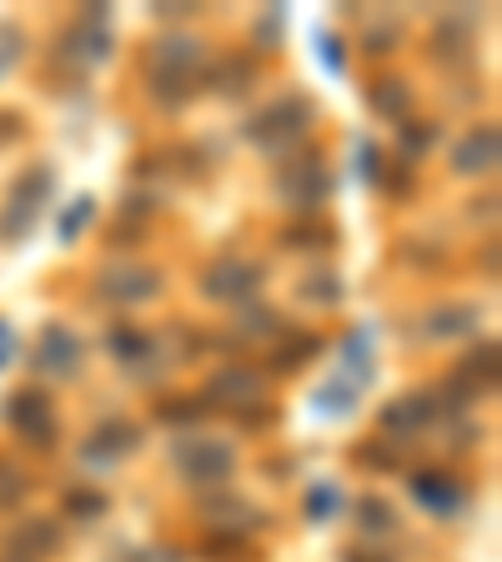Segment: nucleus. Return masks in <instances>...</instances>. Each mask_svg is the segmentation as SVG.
I'll use <instances>...</instances> for the list:
<instances>
[{
    "label": "nucleus",
    "instance_id": "32",
    "mask_svg": "<svg viewBox=\"0 0 502 562\" xmlns=\"http://www.w3.org/2000/svg\"><path fill=\"white\" fill-rule=\"evenodd\" d=\"M241 332L247 336H276V332L287 336V322H282L272 307H251L247 317H241Z\"/></svg>",
    "mask_w": 502,
    "mask_h": 562
},
{
    "label": "nucleus",
    "instance_id": "21",
    "mask_svg": "<svg viewBox=\"0 0 502 562\" xmlns=\"http://www.w3.org/2000/svg\"><path fill=\"white\" fill-rule=\"evenodd\" d=\"M342 362H347V382L352 387H367L372 382V336L367 332H352L342 342Z\"/></svg>",
    "mask_w": 502,
    "mask_h": 562
},
{
    "label": "nucleus",
    "instance_id": "40",
    "mask_svg": "<svg viewBox=\"0 0 502 562\" xmlns=\"http://www.w3.org/2000/svg\"><path fill=\"white\" fill-rule=\"evenodd\" d=\"M276 31H282V11H266L262 21H256V46H262V50H272Z\"/></svg>",
    "mask_w": 502,
    "mask_h": 562
},
{
    "label": "nucleus",
    "instance_id": "31",
    "mask_svg": "<svg viewBox=\"0 0 502 562\" xmlns=\"http://www.w3.org/2000/svg\"><path fill=\"white\" fill-rule=\"evenodd\" d=\"M25 492H31V478H25L21 467L0 462V507H21Z\"/></svg>",
    "mask_w": 502,
    "mask_h": 562
},
{
    "label": "nucleus",
    "instance_id": "43",
    "mask_svg": "<svg viewBox=\"0 0 502 562\" xmlns=\"http://www.w3.org/2000/svg\"><path fill=\"white\" fill-rule=\"evenodd\" d=\"M322 56H327V66L342 76V50H336V36H322Z\"/></svg>",
    "mask_w": 502,
    "mask_h": 562
},
{
    "label": "nucleus",
    "instance_id": "36",
    "mask_svg": "<svg viewBox=\"0 0 502 562\" xmlns=\"http://www.w3.org/2000/svg\"><path fill=\"white\" fill-rule=\"evenodd\" d=\"M85 221H91V196H81V202H71V211L60 216V241L71 246V241H76V231H81Z\"/></svg>",
    "mask_w": 502,
    "mask_h": 562
},
{
    "label": "nucleus",
    "instance_id": "16",
    "mask_svg": "<svg viewBox=\"0 0 502 562\" xmlns=\"http://www.w3.org/2000/svg\"><path fill=\"white\" fill-rule=\"evenodd\" d=\"M472 326H482V311L472 307V301H447V307H437L427 317L432 336H467Z\"/></svg>",
    "mask_w": 502,
    "mask_h": 562
},
{
    "label": "nucleus",
    "instance_id": "18",
    "mask_svg": "<svg viewBox=\"0 0 502 562\" xmlns=\"http://www.w3.org/2000/svg\"><path fill=\"white\" fill-rule=\"evenodd\" d=\"M322 352V342L317 336H307V332H297V336H287V342H276V352H272V367L276 371H301L311 357Z\"/></svg>",
    "mask_w": 502,
    "mask_h": 562
},
{
    "label": "nucleus",
    "instance_id": "14",
    "mask_svg": "<svg viewBox=\"0 0 502 562\" xmlns=\"http://www.w3.org/2000/svg\"><path fill=\"white\" fill-rule=\"evenodd\" d=\"M50 186H56V171H50L46 161H41V167H25L21 176L11 181V202H5V206H15V211H31V216H36V206L50 196Z\"/></svg>",
    "mask_w": 502,
    "mask_h": 562
},
{
    "label": "nucleus",
    "instance_id": "3",
    "mask_svg": "<svg viewBox=\"0 0 502 562\" xmlns=\"http://www.w3.org/2000/svg\"><path fill=\"white\" fill-rule=\"evenodd\" d=\"M176 467L192 488H221L231 478V467H237V452L227 443H181Z\"/></svg>",
    "mask_w": 502,
    "mask_h": 562
},
{
    "label": "nucleus",
    "instance_id": "38",
    "mask_svg": "<svg viewBox=\"0 0 502 562\" xmlns=\"http://www.w3.org/2000/svg\"><path fill=\"white\" fill-rule=\"evenodd\" d=\"M397 41H402V31H397V25H377V31H367V36H362V46H367L372 56H387Z\"/></svg>",
    "mask_w": 502,
    "mask_h": 562
},
{
    "label": "nucleus",
    "instance_id": "11",
    "mask_svg": "<svg viewBox=\"0 0 502 562\" xmlns=\"http://www.w3.org/2000/svg\"><path fill=\"white\" fill-rule=\"evenodd\" d=\"M202 56H206L202 41L186 36V31H171V36L156 41V66H161V76H186V81H192Z\"/></svg>",
    "mask_w": 502,
    "mask_h": 562
},
{
    "label": "nucleus",
    "instance_id": "44",
    "mask_svg": "<svg viewBox=\"0 0 502 562\" xmlns=\"http://www.w3.org/2000/svg\"><path fill=\"white\" fill-rule=\"evenodd\" d=\"M141 562H181V552L176 548H151V552H141Z\"/></svg>",
    "mask_w": 502,
    "mask_h": 562
},
{
    "label": "nucleus",
    "instance_id": "7",
    "mask_svg": "<svg viewBox=\"0 0 502 562\" xmlns=\"http://www.w3.org/2000/svg\"><path fill=\"white\" fill-rule=\"evenodd\" d=\"M101 291H106L111 301L136 307V301H151L156 291H161V272H156V266H141V262L106 266V272H101Z\"/></svg>",
    "mask_w": 502,
    "mask_h": 562
},
{
    "label": "nucleus",
    "instance_id": "22",
    "mask_svg": "<svg viewBox=\"0 0 502 562\" xmlns=\"http://www.w3.org/2000/svg\"><path fill=\"white\" fill-rule=\"evenodd\" d=\"M457 377H463V382H472L478 392L498 382V342H482V347L463 362V371H457Z\"/></svg>",
    "mask_w": 502,
    "mask_h": 562
},
{
    "label": "nucleus",
    "instance_id": "9",
    "mask_svg": "<svg viewBox=\"0 0 502 562\" xmlns=\"http://www.w3.org/2000/svg\"><path fill=\"white\" fill-rule=\"evenodd\" d=\"M498 151H502V136L492 121H482V126H472V131L463 136V141L453 146V171L457 176H478V171H492L498 167Z\"/></svg>",
    "mask_w": 502,
    "mask_h": 562
},
{
    "label": "nucleus",
    "instance_id": "23",
    "mask_svg": "<svg viewBox=\"0 0 502 562\" xmlns=\"http://www.w3.org/2000/svg\"><path fill=\"white\" fill-rule=\"evenodd\" d=\"M357 527L367 532V538H387V532L397 527L392 503H383V497H362L357 503Z\"/></svg>",
    "mask_w": 502,
    "mask_h": 562
},
{
    "label": "nucleus",
    "instance_id": "19",
    "mask_svg": "<svg viewBox=\"0 0 502 562\" xmlns=\"http://www.w3.org/2000/svg\"><path fill=\"white\" fill-rule=\"evenodd\" d=\"M106 347L116 352V357L126 362V367H141V362L151 357V336H146V332H136V326H126V322H121V326H111Z\"/></svg>",
    "mask_w": 502,
    "mask_h": 562
},
{
    "label": "nucleus",
    "instance_id": "34",
    "mask_svg": "<svg viewBox=\"0 0 502 562\" xmlns=\"http://www.w3.org/2000/svg\"><path fill=\"white\" fill-rule=\"evenodd\" d=\"M432 141H437V126H432V121H407V126H402V146H407V156L432 151Z\"/></svg>",
    "mask_w": 502,
    "mask_h": 562
},
{
    "label": "nucleus",
    "instance_id": "20",
    "mask_svg": "<svg viewBox=\"0 0 502 562\" xmlns=\"http://www.w3.org/2000/svg\"><path fill=\"white\" fill-rule=\"evenodd\" d=\"M282 246H292V252H327L332 246V227H322V221H292V227H282Z\"/></svg>",
    "mask_w": 502,
    "mask_h": 562
},
{
    "label": "nucleus",
    "instance_id": "24",
    "mask_svg": "<svg viewBox=\"0 0 502 562\" xmlns=\"http://www.w3.org/2000/svg\"><path fill=\"white\" fill-rule=\"evenodd\" d=\"M151 96H156V106L181 111L186 101L196 96V85H186V76H161V71H156L151 76Z\"/></svg>",
    "mask_w": 502,
    "mask_h": 562
},
{
    "label": "nucleus",
    "instance_id": "26",
    "mask_svg": "<svg viewBox=\"0 0 502 562\" xmlns=\"http://www.w3.org/2000/svg\"><path fill=\"white\" fill-rule=\"evenodd\" d=\"M106 492H96V488H76V492H66V513L71 517H81V523H101L106 517Z\"/></svg>",
    "mask_w": 502,
    "mask_h": 562
},
{
    "label": "nucleus",
    "instance_id": "37",
    "mask_svg": "<svg viewBox=\"0 0 502 562\" xmlns=\"http://www.w3.org/2000/svg\"><path fill=\"white\" fill-rule=\"evenodd\" d=\"M357 462L372 467V472H387V467H397V452H387V443H362L357 447Z\"/></svg>",
    "mask_w": 502,
    "mask_h": 562
},
{
    "label": "nucleus",
    "instance_id": "6",
    "mask_svg": "<svg viewBox=\"0 0 502 562\" xmlns=\"http://www.w3.org/2000/svg\"><path fill=\"white\" fill-rule=\"evenodd\" d=\"M256 282H262V272L251 262H241V256H221V262H212L202 272V297L212 301H247L251 291H256Z\"/></svg>",
    "mask_w": 502,
    "mask_h": 562
},
{
    "label": "nucleus",
    "instance_id": "27",
    "mask_svg": "<svg viewBox=\"0 0 502 562\" xmlns=\"http://www.w3.org/2000/svg\"><path fill=\"white\" fill-rule=\"evenodd\" d=\"M352 402H357V387L347 382V377H332V382L317 392V408L332 412V417H342V412H352Z\"/></svg>",
    "mask_w": 502,
    "mask_h": 562
},
{
    "label": "nucleus",
    "instance_id": "41",
    "mask_svg": "<svg viewBox=\"0 0 502 562\" xmlns=\"http://www.w3.org/2000/svg\"><path fill=\"white\" fill-rule=\"evenodd\" d=\"M357 171L367 181H383V167H377V146L372 141H362V151H357Z\"/></svg>",
    "mask_w": 502,
    "mask_h": 562
},
{
    "label": "nucleus",
    "instance_id": "13",
    "mask_svg": "<svg viewBox=\"0 0 502 562\" xmlns=\"http://www.w3.org/2000/svg\"><path fill=\"white\" fill-rule=\"evenodd\" d=\"M432 417H437V408H432V392L397 397V402H387V408H383V427L387 432H422Z\"/></svg>",
    "mask_w": 502,
    "mask_h": 562
},
{
    "label": "nucleus",
    "instance_id": "33",
    "mask_svg": "<svg viewBox=\"0 0 502 562\" xmlns=\"http://www.w3.org/2000/svg\"><path fill=\"white\" fill-rule=\"evenodd\" d=\"M336 507H342V497H336V482H317V488L307 492V517H311V523H327Z\"/></svg>",
    "mask_w": 502,
    "mask_h": 562
},
{
    "label": "nucleus",
    "instance_id": "4",
    "mask_svg": "<svg viewBox=\"0 0 502 562\" xmlns=\"http://www.w3.org/2000/svg\"><path fill=\"white\" fill-rule=\"evenodd\" d=\"M5 422L21 432L25 443H36V447H50V443H56V412H50V402L36 392V387H25V392H11V402H5Z\"/></svg>",
    "mask_w": 502,
    "mask_h": 562
},
{
    "label": "nucleus",
    "instance_id": "17",
    "mask_svg": "<svg viewBox=\"0 0 502 562\" xmlns=\"http://www.w3.org/2000/svg\"><path fill=\"white\" fill-rule=\"evenodd\" d=\"M367 101H372V111H377V116L402 121L407 111H412V85L397 81V76H383V81L367 85Z\"/></svg>",
    "mask_w": 502,
    "mask_h": 562
},
{
    "label": "nucleus",
    "instance_id": "29",
    "mask_svg": "<svg viewBox=\"0 0 502 562\" xmlns=\"http://www.w3.org/2000/svg\"><path fill=\"white\" fill-rule=\"evenodd\" d=\"M478 397H482V392H478L472 382H463V377H447V382L432 392V402H443L447 412H467L472 402H478Z\"/></svg>",
    "mask_w": 502,
    "mask_h": 562
},
{
    "label": "nucleus",
    "instance_id": "10",
    "mask_svg": "<svg viewBox=\"0 0 502 562\" xmlns=\"http://www.w3.org/2000/svg\"><path fill=\"white\" fill-rule=\"evenodd\" d=\"M136 447H141V427L136 422H101L96 432H91V443H85V457L91 462H121V457H132Z\"/></svg>",
    "mask_w": 502,
    "mask_h": 562
},
{
    "label": "nucleus",
    "instance_id": "46",
    "mask_svg": "<svg viewBox=\"0 0 502 562\" xmlns=\"http://www.w3.org/2000/svg\"><path fill=\"white\" fill-rule=\"evenodd\" d=\"M347 562H387V558H367V552H362V558H357V552H352Z\"/></svg>",
    "mask_w": 502,
    "mask_h": 562
},
{
    "label": "nucleus",
    "instance_id": "2",
    "mask_svg": "<svg viewBox=\"0 0 502 562\" xmlns=\"http://www.w3.org/2000/svg\"><path fill=\"white\" fill-rule=\"evenodd\" d=\"M276 196L297 211H317V206L332 196V176H327L322 151H301L297 161H282V176H276Z\"/></svg>",
    "mask_w": 502,
    "mask_h": 562
},
{
    "label": "nucleus",
    "instance_id": "28",
    "mask_svg": "<svg viewBox=\"0 0 502 562\" xmlns=\"http://www.w3.org/2000/svg\"><path fill=\"white\" fill-rule=\"evenodd\" d=\"M432 41H437V60H443V56L467 60V41H472V31H467L463 21H443V25H437V36H432Z\"/></svg>",
    "mask_w": 502,
    "mask_h": 562
},
{
    "label": "nucleus",
    "instance_id": "15",
    "mask_svg": "<svg viewBox=\"0 0 502 562\" xmlns=\"http://www.w3.org/2000/svg\"><path fill=\"white\" fill-rule=\"evenodd\" d=\"M256 81V60L251 56H221L212 66V91L216 96H247Z\"/></svg>",
    "mask_w": 502,
    "mask_h": 562
},
{
    "label": "nucleus",
    "instance_id": "1",
    "mask_svg": "<svg viewBox=\"0 0 502 562\" xmlns=\"http://www.w3.org/2000/svg\"><path fill=\"white\" fill-rule=\"evenodd\" d=\"M317 121V106H311L301 91H287L282 101H272V106L262 111V116H251L247 126V141L262 146V151H287V146H297L301 136H307V126Z\"/></svg>",
    "mask_w": 502,
    "mask_h": 562
},
{
    "label": "nucleus",
    "instance_id": "45",
    "mask_svg": "<svg viewBox=\"0 0 502 562\" xmlns=\"http://www.w3.org/2000/svg\"><path fill=\"white\" fill-rule=\"evenodd\" d=\"M276 417V412H272V402H266V412H247V417H241V422H247V427H266V422H272Z\"/></svg>",
    "mask_w": 502,
    "mask_h": 562
},
{
    "label": "nucleus",
    "instance_id": "35",
    "mask_svg": "<svg viewBox=\"0 0 502 562\" xmlns=\"http://www.w3.org/2000/svg\"><path fill=\"white\" fill-rule=\"evenodd\" d=\"M21 50H25V36H21V31H15V25H0V76L15 71Z\"/></svg>",
    "mask_w": 502,
    "mask_h": 562
},
{
    "label": "nucleus",
    "instance_id": "12",
    "mask_svg": "<svg viewBox=\"0 0 502 562\" xmlns=\"http://www.w3.org/2000/svg\"><path fill=\"white\" fill-rule=\"evenodd\" d=\"M412 497H418L427 513H457V507H463V488H457V478H447V472H418V478H412Z\"/></svg>",
    "mask_w": 502,
    "mask_h": 562
},
{
    "label": "nucleus",
    "instance_id": "25",
    "mask_svg": "<svg viewBox=\"0 0 502 562\" xmlns=\"http://www.w3.org/2000/svg\"><path fill=\"white\" fill-rule=\"evenodd\" d=\"M156 417L171 422V427H192V422L206 417V402L202 397H167V402L156 408Z\"/></svg>",
    "mask_w": 502,
    "mask_h": 562
},
{
    "label": "nucleus",
    "instance_id": "39",
    "mask_svg": "<svg viewBox=\"0 0 502 562\" xmlns=\"http://www.w3.org/2000/svg\"><path fill=\"white\" fill-rule=\"evenodd\" d=\"M25 136V116L21 111H0V146H15Z\"/></svg>",
    "mask_w": 502,
    "mask_h": 562
},
{
    "label": "nucleus",
    "instance_id": "5",
    "mask_svg": "<svg viewBox=\"0 0 502 562\" xmlns=\"http://www.w3.org/2000/svg\"><path fill=\"white\" fill-rule=\"evenodd\" d=\"M206 397H212V402H221V408H251V402H266V377L256 367L231 362V367H216L212 371Z\"/></svg>",
    "mask_w": 502,
    "mask_h": 562
},
{
    "label": "nucleus",
    "instance_id": "42",
    "mask_svg": "<svg viewBox=\"0 0 502 562\" xmlns=\"http://www.w3.org/2000/svg\"><path fill=\"white\" fill-rule=\"evenodd\" d=\"M11 352H15V332H11V322L0 317V367L11 362Z\"/></svg>",
    "mask_w": 502,
    "mask_h": 562
},
{
    "label": "nucleus",
    "instance_id": "8",
    "mask_svg": "<svg viewBox=\"0 0 502 562\" xmlns=\"http://www.w3.org/2000/svg\"><path fill=\"white\" fill-rule=\"evenodd\" d=\"M85 362V347L81 336H71L60 322H50L46 332H41V347H36V367L50 371V377H76Z\"/></svg>",
    "mask_w": 502,
    "mask_h": 562
},
{
    "label": "nucleus",
    "instance_id": "30",
    "mask_svg": "<svg viewBox=\"0 0 502 562\" xmlns=\"http://www.w3.org/2000/svg\"><path fill=\"white\" fill-rule=\"evenodd\" d=\"M301 297L322 301V307H336V301H342V282H336L332 272H311L307 282H301Z\"/></svg>",
    "mask_w": 502,
    "mask_h": 562
}]
</instances>
